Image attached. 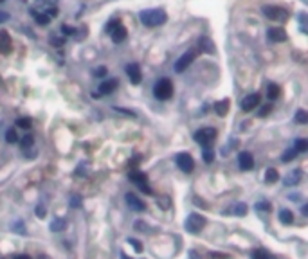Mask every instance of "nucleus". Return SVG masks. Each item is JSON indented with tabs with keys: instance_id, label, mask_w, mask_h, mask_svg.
<instances>
[{
	"instance_id": "ddd939ff",
	"label": "nucleus",
	"mask_w": 308,
	"mask_h": 259,
	"mask_svg": "<svg viewBox=\"0 0 308 259\" xmlns=\"http://www.w3.org/2000/svg\"><path fill=\"white\" fill-rule=\"evenodd\" d=\"M126 74H128V79H130L134 85H139L142 79V74H141V67L137 63H130L126 67Z\"/></svg>"
},
{
	"instance_id": "b1692460",
	"label": "nucleus",
	"mask_w": 308,
	"mask_h": 259,
	"mask_svg": "<svg viewBox=\"0 0 308 259\" xmlns=\"http://www.w3.org/2000/svg\"><path fill=\"white\" fill-rule=\"evenodd\" d=\"M67 223H65V220H54L53 223H51V230L53 232H61V230H65Z\"/></svg>"
},
{
	"instance_id": "a18cd8bd",
	"label": "nucleus",
	"mask_w": 308,
	"mask_h": 259,
	"mask_svg": "<svg viewBox=\"0 0 308 259\" xmlns=\"http://www.w3.org/2000/svg\"><path fill=\"white\" fill-rule=\"evenodd\" d=\"M51 43H53L54 47H59V45H61V43H63V41L59 40V38H54V36H53V38H51Z\"/></svg>"
},
{
	"instance_id": "1a4fd4ad",
	"label": "nucleus",
	"mask_w": 308,
	"mask_h": 259,
	"mask_svg": "<svg viewBox=\"0 0 308 259\" xmlns=\"http://www.w3.org/2000/svg\"><path fill=\"white\" fill-rule=\"evenodd\" d=\"M175 160H177V166L184 171V173H191L193 167H195V164H193V157H191L190 153H178Z\"/></svg>"
},
{
	"instance_id": "412c9836",
	"label": "nucleus",
	"mask_w": 308,
	"mask_h": 259,
	"mask_svg": "<svg viewBox=\"0 0 308 259\" xmlns=\"http://www.w3.org/2000/svg\"><path fill=\"white\" fill-rule=\"evenodd\" d=\"M279 180V173L278 169H274V167H270V169L265 171V182L267 184H274Z\"/></svg>"
},
{
	"instance_id": "f3484780",
	"label": "nucleus",
	"mask_w": 308,
	"mask_h": 259,
	"mask_svg": "<svg viewBox=\"0 0 308 259\" xmlns=\"http://www.w3.org/2000/svg\"><path fill=\"white\" fill-rule=\"evenodd\" d=\"M117 79H108V81H105V83H101L99 85V94L101 95H107V94H110V92H114V90L117 89Z\"/></svg>"
},
{
	"instance_id": "a19ab883",
	"label": "nucleus",
	"mask_w": 308,
	"mask_h": 259,
	"mask_svg": "<svg viewBox=\"0 0 308 259\" xmlns=\"http://www.w3.org/2000/svg\"><path fill=\"white\" fill-rule=\"evenodd\" d=\"M45 212H47L45 207H42V205L36 207V214H38V218H43V216H45Z\"/></svg>"
},
{
	"instance_id": "473e14b6",
	"label": "nucleus",
	"mask_w": 308,
	"mask_h": 259,
	"mask_svg": "<svg viewBox=\"0 0 308 259\" xmlns=\"http://www.w3.org/2000/svg\"><path fill=\"white\" fill-rule=\"evenodd\" d=\"M272 112V105H265L260 108V112H258V117H267L269 113Z\"/></svg>"
},
{
	"instance_id": "79ce46f5",
	"label": "nucleus",
	"mask_w": 308,
	"mask_h": 259,
	"mask_svg": "<svg viewBox=\"0 0 308 259\" xmlns=\"http://www.w3.org/2000/svg\"><path fill=\"white\" fill-rule=\"evenodd\" d=\"M159 205L162 207V209H168V207H170V200H168V198H159Z\"/></svg>"
},
{
	"instance_id": "de8ad7c7",
	"label": "nucleus",
	"mask_w": 308,
	"mask_h": 259,
	"mask_svg": "<svg viewBox=\"0 0 308 259\" xmlns=\"http://www.w3.org/2000/svg\"><path fill=\"white\" fill-rule=\"evenodd\" d=\"M15 259H31V258L25 256V254H18V256H15Z\"/></svg>"
},
{
	"instance_id": "bb28decb",
	"label": "nucleus",
	"mask_w": 308,
	"mask_h": 259,
	"mask_svg": "<svg viewBox=\"0 0 308 259\" xmlns=\"http://www.w3.org/2000/svg\"><path fill=\"white\" fill-rule=\"evenodd\" d=\"M200 49H202V51H209V53H213V51H214L213 41L209 40V38H202V40H200Z\"/></svg>"
},
{
	"instance_id": "393cba45",
	"label": "nucleus",
	"mask_w": 308,
	"mask_h": 259,
	"mask_svg": "<svg viewBox=\"0 0 308 259\" xmlns=\"http://www.w3.org/2000/svg\"><path fill=\"white\" fill-rule=\"evenodd\" d=\"M294 119H296L297 124H308V112L307 110H297Z\"/></svg>"
},
{
	"instance_id": "2f4dec72",
	"label": "nucleus",
	"mask_w": 308,
	"mask_h": 259,
	"mask_svg": "<svg viewBox=\"0 0 308 259\" xmlns=\"http://www.w3.org/2000/svg\"><path fill=\"white\" fill-rule=\"evenodd\" d=\"M17 126L18 128H24V130H29L31 128V119H17Z\"/></svg>"
},
{
	"instance_id": "4c0bfd02",
	"label": "nucleus",
	"mask_w": 308,
	"mask_h": 259,
	"mask_svg": "<svg viewBox=\"0 0 308 259\" xmlns=\"http://www.w3.org/2000/svg\"><path fill=\"white\" fill-rule=\"evenodd\" d=\"M107 67H97V69H96L94 71V76L96 77H103V76H107Z\"/></svg>"
},
{
	"instance_id": "20e7f679",
	"label": "nucleus",
	"mask_w": 308,
	"mask_h": 259,
	"mask_svg": "<svg viewBox=\"0 0 308 259\" xmlns=\"http://www.w3.org/2000/svg\"><path fill=\"white\" fill-rule=\"evenodd\" d=\"M204 227H206V218L200 216V214H196V212L190 214L188 220H186V230H190L193 234H198Z\"/></svg>"
},
{
	"instance_id": "f03ea898",
	"label": "nucleus",
	"mask_w": 308,
	"mask_h": 259,
	"mask_svg": "<svg viewBox=\"0 0 308 259\" xmlns=\"http://www.w3.org/2000/svg\"><path fill=\"white\" fill-rule=\"evenodd\" d=\"M154 94L157 99L160 101H166L170 99L173 95V83L168 79V77H162V79H159V81L155 83L154 87Z\"/></svg>"
},
{
	"instance_id": "9d476101",
	"label": "nucleus",
	"mask_w": 308,
	"mask_h": 259,
	"mask_svg": "<svg viewBox=\"0 0 308 259\" xmlns=\"http://www.w3.org/2000/svg\"><path fill=\"white\" fill-rule=\"evenodd\" d=\"M260 99L261 95L258 94V92H252V94L245 95L242 101V110L243 112H250V110H254L256 106L260 105Z\"/></svg>"
},
{
	"instance_id": "58836bf2",
	"label": "nucleus",
	"mask_w": 308,
	"mask_h": 259,
	"mask_svg": "<svg viewBox=\"0 0 308 259\" xmlns=\"http://www.w3.org/2000/svg\"><path fill=\"white\" fill-rule=\"evenodd\" d=\"M128 241L134 245V248H135V252H142V245H141V241H137V240H134V238H130Z\"/></svg>"
},
{
	"instance_id": "423d86ee",
	"label": "nucleus",
	"mask_w": 308,
	"mask_h": 259,
	"mask_svg": "<svg viewBox=\"0 0 308 259\" xmlns=\"http://www.w3.org/2000/svg\"><path fill=\"white\" fill-rule=\"evenodd\" d=\"M108 33H110V36H112V40L116 41V43H121V41H125L126 36H128V33H126L125 27L119 24V20H114L112 24L108 25Z\"/></svg>"
},
{
	"instance_id": "5701e85b",
	"label": "nucleus",
	"mask_w": 308,
	"mask_h": 259,
	"mask_svg": "<svg viewBox=\"0 0 308 259\" xmlns=\"http://www.w3.org/2000/svg\"><path fill=\"white\" fill-rule=\"evenodd\" d=\"M294 149L297 153H303V151H308V139H297L294 142Z\"/></svg>"
},
{
	"instance_id": "603ef678",
	"label": "nucleus",
	"mask_w": 308,
	"mask_h": 259,
	"mask_svg": "<svg viewBox=\"0 0 308 259\" xmlns=\"http://www.w3.org/2000/svg\"><path fill=\"white\" fill-rule=\"evenodd\" d=\"M2 2H6V0H0V4H2Z\"/></svg>"
},
{
	"instance_id": "8fccbe9b",
	"label": "nucleus",
	"mask_w": 308,
	"mask_h": 259,
	"mask_svg": "<svg viewBox=\"0 0 308 259\" xmlns=\"http://www.w3.org/2000/svg\"><path fill=\"white\" fill-rule=\"evenodd\" d=\"M121 258H123V259H130L128 256H126V254H121Z\"/></svg>"
},
{
	"instance_id": "dca6fc26",
	"label": "nucleus",
	"mask_w": 308,
	"mask_h": 259,
	"mask_svg": "<svg viewBox=\"0 0 308 259\" xmlns=\"http://www.w3.org/2000/svg\"><path fill=\"white\" fill-rule=\"evenodd\" d=\"M299 180H301V171L299 169H296V171H290L287 177H285V185L287 187H292V185H297L299 184Z\"/></svg>"
},
{
	"instance_id": "9b49d317",
	"label": "nucleus",
	"mask_w": 308,
	"mask_h": 259,
	"mask_svg": "<svg viewBox=\"0 0 308 259\" xmlns=\"http://www.w3.org/2000/svg\"><path fill=\"white\" fill-rule=\"evenodd\" d=\"M238 167L242 171H250L254 167V159H252V155L249 151H242L238 155Z\"/></svg>"
},
{
	"instance_id": "c85d7f7f",
	"label": "nucleus",
	"mask_w": 308,
	"mask_h": 259,
	"mask_svg": "<svg viewBox=\"0 0 308 259\" xmlns=\"http://www.w3.org/2000/svg\"><path fill=\"white\" fill-rule=\"evenodd\" d=\"M232 212H234L236 216H245V214H247V205H245V204H236L234 209H232Z\"/></svg>"
},
{
	"instance_id": "f704fd0d",
	"label": "nucleus",
	"mask_w": 308,
	"mask_h": 259,
	"mask_svg": "<svg viewBox=\"0 0 308 259\" xmlns=\"http://www.w3.org/2000/svg\"><path fill=\"white\" fill-rule=\"evenodd\" d=\"M256 211L269 212V211H270V204H269V202H260V204H256Z\"/></svg>"
},
{
	"instance_id": "a878e982",
	"label": "nucleus",
	"mask_w": 308,
	"mask_h": 259,
	"mask_svg": "<svg viewBox=\"0 0 308 259\" xmlns=\"http://www.w3.org/2000/svg\"><path fill=\"white\" fill-rule=\"evenodd\" d=\"M33 15H35V20L38 22V24H42V25H47L49 22H51V18L45 15V13H36L33 11Z\"/></svg>"
},
{
	"instance_id": "0eeeda50",
	"label": "nucleus",
	"mask_w": 308,
	"mask_h": 259,
	"mask_svg": "<svg viewBox=\"0 0 308 259\" xmlns=\"http://www.w3.org/2000/svg\"><path fill=\"white\" fill-rule=\"evenodd\" d=\"M130 180L134 184H137V185H139V189H141L142 193L152 194V187H150L148 178H146V175H144V173H141V171H132V173H130Z\"/></svg>"
},
{
	"instance_id": "39448f33",
	"label": "nucleus",
	"mask_w": 308,
	"mask_h": 259,
	"mask_svg": "<svg viewBox=\"0 0 308 259\" xmlns=\"http://www.w3.org/2000/svg\"><path fill=\"white\" fill-rule=\"evenodd\" d=\"M216 139V130L214 128H200L195 133V141L202 146H211Z\"/></svg>"
},
{
	"instance_id": "49530a36",
	"label": "nucleus",
	"mask_w": 308,
	"mask_h": 259,
	"mask_svg": "<svg viewBox=\"0 0 308 259\" xmlns=\"http://www.w3.org/2000/svg\"><path fill=\"white\" fill-rule=\"evenodd\" d=\"M190 258H191V259H200V254L196 252V250H191V252H190Z\"/></svg>"
},
{
	"instance_id": "2eb2a0df",
	"label": "nucleus",
	"mask_w": 308,
	"mask_h": 259,
	"mask_svg": "<svg viewBox=\"0 0 308 259\" xmlns=\"http://www.w3.org/2000/svg\"><path fill=\"white\" fill-rule=\"evenodd\" d=\"M126 204H128V207L134 209V211H144V209H146V205H144V204H142V202L139 200L134 193L126 194Z\"/></svg>"
},
{
	"instance_id": "ea45409f",
	"label": "nucleus",
	"mask_w": 308,
	"mask_h": 259,
	"mask_svg": "<svg viewBox=\"0 0 308 259\" xmlns=\"http://www.w3.org/2000/svg\"><path fill=\"white\" fill-rule=\"evenodd\" d=\"M43 13H45L49 18H54L56 15H58V9H56V7H47V9H45Z\"/></svg>"
},
{
	"instance_id": "7c9ffc66",
	"label": "nucleus",
	"mask_w": 308,
	"mask_h": 259,
	"mask_svg": "<svg viewBox=\"0 0 308 259\" xmlns=\"http://www.w3.org/2000/svg\"><path fill=\"white\" fill-rule=\"evenodd\" d=\"M33 144H35V139H33V135H25L24 139H22V149L33 148Z\"/></svg>"
},
{
	"instance_id": "72a5a7b5",
	"label": "nucleus",
	"mask_w": 308,
	"mask_h": 259,
	"mask_svg": "<svg viewBox=\"0 0 308 259\" xmlns=\"http://www.w3.org/2000/svg\"><path fill=\"white\" fill-rule=\"evenodd\" d=\"M202 157H204V162H213V159H214V153H213V149L209 148V149H204V153H202Z\"/></svg>"
},
{
	"instance_id": "f8f14e48",
	"label": "nucleus",
	"mask_w": 308,
	"mask_h": 259,
	"mask_svg": "<svg viewBox=\"0 0 308 259\" xmlns=\"http://www.w3.org/2000/svg\"><path fill=\"white\" fill-rule=\"evenodd\" d=\"M287 38H289V36H287L285 29H281V27H270V29L267 31V40L272 41V43H279V41H285Z\"/></svg>"
},
{
	"instance_id": "6ab92c4d",
	"label": "nucleus",
	"mask_w": 308,
	"mask_h": 259,
	"mask_svg": "<svg viewBox=\"0 0 308 259\" xmlns=\"http://www.w3.org/2000/svg\"><path fill=\"white\" fill-rule=\"evenodd\" d=\"M279 94H281V90H279L278 85L270 83V85L267 87V97H269V101H276L279 97Z\"/></svg>"
},
{
	"instance_id": "4be33fe9",
	"label": "nucleus",
	"mask_w": 308,
	"mask_h": 259,
	"mask_svg": "<svg viewBox=\"0 0 308 259\" xmlns=\"http://www.w3.org/2000/svg\"><path fill=\"white\" fill-rule=\"evenodd\" d=\"M297 24H299V29H301L305 35H308V15L307 13H301V15H299Z\"/></svg>"
},
{
	"instance_id": "c756f323",
	"label": "nucleus",
	"mask_w": 308,
	"mask_h": 259,
	"mask_svg": "<svg viewBox=\"0 0 308 259\" xmlns=\"http://www.w3.org/2000/svg\"><path fill=\"white\" fill-rule=\"evenodd\" d=\"M296 155H297V151H296V149H294V148H290V149H287V151H285L283 157H281V159H283V162H290V160L294 159Z\"/></svg>"
},
{
	"instance_id": "37998d69",
	"label": "nucleus",
	"mask_w": 308,
	"mask_h": 259,
	"mask_svg": "<svg viewBox=\"0 0 308 259\" xmlns=\"http://www.w3.org/2000/svg\"><path fill=\"white\" fill-rule=\"evenodd\" d=\"M63 35H74V27H69V25H63Z\"/></svg>"
},
{
	"instance_id": "a211bd4d",
	"label": "nucleus",
	"mask_w": 308,
	"mask_h": 259,
	"mask_svg": "<svg viewBox=\"0 0 308 259\" xmlns=\"http://www.w3.org/2000/svg\"><path fill=\"white\" fill-rule=\"evenodd\" d=\"M214 112H216V115H220V117L227 115V112H229V99L218 101V103L214 105Z\"/></svg>"
},
{
	"instance_id": "f257e3e1",
	"label": "nucleus",
	"mask_w": 308,
	"mask_h": 259,
	"mask_svg": "<svg viewBox=\"0 0 308 259\" xmlns=\"http://www.w3.org/2000/svg\"><path fill=\"white\" fill-rule=\"evenodd\" d=\"M168 20L166 13L162 9H146V11L141 13V22L146 27H157V25H162Z\"/></svg>"
},
{
	"instance_id": "aec40b11",
	"label": "nucleus",
	"mask_w": 308,
	"mask_h": 259,
	"mask_svg": "<svg viewBox=\"0 0 308 259\" xmlns=\"http://www.w3.org/2000/svg\"><path fill=\"white\" fill-rule=\"evenodd\" d=\"M279 222L285 225L294 223V214H292L289 209H281V211H279Z\"/></svg>"
},
{
	"instance_id": "c9c22d12",
	"label": "nucleus",
	"mask_w": 308,
	"mask_h": 259,
	"mask_svg": "<svg viewBox=\"0 0 308 259\" xmlns=\"http://www.w3.org/2000/svg\"><path fill=\"white\" fill-rule=\"evenodd\" d=\"M269 256H267L265 250H261V248H258V250H254L252 252V259H267Z\"/></svg>"
},
{
	"instance_id": "4468645a",
	"label": "nucleus",
	"mask_w": 308,
	"mask_h": 259,
	"mask_svg": "<svg viewBox=\"0 0 308 259\" xmlns=\"http://www.w3.org/2000/svg\"><path fill=\"white\" fill-rule=\"evenodd\" d=\"M13 51V41L11 36L7 35V31H0V53L9 54Z\"/></svg>"
},
{
	"instance_id": "09e8293b",
	"label": "nucleus",
	"mask_w": 308,
	"mask_h": 259,
	"mask_svg": "<svg viewBox=\"0 0 308 259\" xmlns=\"http://www.w3.org/2000/svg\"><path fill=\"white\" fill-rule=\"evenodd\" d=\"M301 212L305 214V216H308V204H307V205H303V207H301Z\"/></svg>"
},
{
	"instance_id": "3c124183",
	"label": "nucleus",
	"mask_w": 308,
	"mask_h": 259,
	"mask_svg": "<svg viewBox=\"0 0 308 259\" xmlns=\"http://www.w3.org/2000/svg\"><path fill=\"white\" fill-rule=\"evenodd\" d=\"M43 2H54V0H43Z\"/></svg>"
},
{
	"instance_id": "7ed1b4c3",
	"label": "nucleus",
	"mask_w": 308,
	"mask_h": 259,
	"mask_svg": "<svg viewBox=\"0 0 308 259\" xmlns=\"http://www.w3.org/2000/svg\"><path fill=\"white\" fill-rule=\"evenodd\" d=\"M261 11L269 20H274V22H281L283 24V22L289 20V11L279 6H263Z\"/></svg>"
},
{
	"instance_id": "c03bdc74",
	"label": "nucleus",
	"mask_w": 308,
	"mask_h": 259,
	"mask_svg": "<svg viewBox=\"0 0 308 259\" xmlns=\"http://www.w3.org/2000/svg\"><path fill=\"white\" fill-rule=\"evenodd\" d=\"M9 20V15L4 11H0V24H4V22H7Z\"/></svg>"
},
{
	"instance_id": "6e6552de",
	"label": "nucleus",
	"mask_w": 308,
	"mask_h": 259,
	"mask_svg": "<svg viewBox=\"0 0 308 259\" xmlns=\"http://www.w3.org/2000/svg\"><path fill=\"white\" fill-rule=\"evenodd\" d=\"M196 58V51H188V53H184L180 58H178V61L175 63V72H184L188 67H190L191 63H193V59Z\"/></svg>"
},
{
	"instance_id": "cd10ccee",
	"label": "nucleus",
	"mask_w": 308,
	"mask_h": 259,
	"mask_svg": "<svg viewBox=\"0 0 308 259\" xmlns=\"http://www.w3.org/2000/svg\"><path fill=\"white\" fill-rule=\"evenodd\" d=\"M6 141L9 142V144H15V142L18 141V133H17V130H13V128H9L6 131Z\"/></svg>"
},
{
	"instance_id": "e433bc0d",
	"label": "nucleus",
	"mask_w": 308,
	"mask_h": 259,
	"mask_svg": "<svg viewBox=\"0 0 308 259\" xmlns=\"http://www.w3.org/2000/svg\"><path fill=\"white\" fill-rule=\"evenodd\" d=\"M209 259H231V256L220 254V252H209Z\"/></svg>"
}]
</instances>
